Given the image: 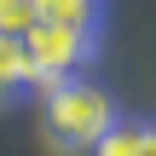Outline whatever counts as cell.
Segmentation results:
<instances>
[{
  "label": "cell",
  "mask_w": 156,
  "mask_h": 156,
  "mask_svg": "<svg viewBox=\"0 0 156 156\" xmlns=\"http://www.w3.org/2000/svg\"><path fill=\"white\" fill-rule=\"evenodd\" d=\"M104 0H35L41 23H64V29H98Z\"/></svg>",
  "instance_id": "3957f363"
},
{
  "label": "cell",
  "mask_w": 156,
  "mask_h": 156,
  "mask_svg": "<svg viewBox=\"0 0 156 156\" xmlns=\"http://www.w3.org/2000/svg\"><path fill=\"white\" fill-rule=\"evenodd\" d=\"M41 17H35V0H0V35H29Z\"/></svg>",
  "instance_id": "8992f818"
},
{
  "label": "cell",
  "mask_w": 156,
  "mask_h": 156,
  "mask_svg": "<svg viewBox=\"0 0 156 156\" xmlns=\"http://www.w3.org/2000/svg\"><path fill=\"white\" fill-rule=\"evenodd\" d=\"M23 52H29V87L52 93L58 81L81 75V64L98 52V29H64V23H35L23 35Z\"/></svg>",
  "instance_id": "7a4b0ae2"
},
{
  "label": "cell",
  "mask_w": 156,
  "mask_h": 156,
  "mask_svg": "<svg viewBox=\"0 0 156 156\" xmlns=\"http://www.w3.org/2000/svg\"><path fill=\"white\" fill-rule=\"evenodd\" d=\"M139 139H145V122L116 116V122L104 127V139L93 145V156H139Z\"/></svg>",
  "instance_id": "277c9868"
},
{
  "label": "cell",
  "mask_w": 156,
  "mask_h": 156,
  "mask_svg": "<svg viewBox=\"0 0 156 156\" xmlns=\"http://www.w3.org/2000/svg\"><path fill=\"white\" fill-rule=\"evenodd\" d=\"M139 156H156V122H145V139H139Z\"/></svg>",
  "instance_id": "52a82bcc"
},
{
  "label": "cell",
  "mask_w": 156,
  "mask_h": 156,
  "mask_svg": "<svg viewBox=\"0 0 156 156\" xmlns=\"http://www.w3.org/2000/svg\"><path fill=\"white\" fill-rule=\"evenodd\" d=\"M12 98H17V93H12V87H0V110H6V104H12Z\"/></svg>",
  "instance_id": "ba28073f"
},
{
  "label": "cell",
  "mask_w": 156,
  "mask_h": 156,
  "mask_svg": "<svg viewBox=\"0 0 156 156\" xmlns=\"http://www.w3.org/2000/svg\"><path fill=\"white\" fill-rule=\"evenodd\" d=\"M0 87H29V52H23V41L17 35H0Z\"/></svg>",
  "instance_id": "5b68a950"
},
{
  "label": "cell",
  "mask_w": 156,
  "mask_h": 156,
  "mask_svg": "<svg viewBox=\"0 0 156 156\" xmlns=\"http://www.w3.org/2000/svg\"><path fill=\"white\" fill-rule=\"evenodd\" d=\"M116 116H122V110H116V98H110L98 81L69 75V81H58V87L46 93L41 127H46V139H52L58 151H93Z\"/></svg>",
  "instance_id": "6da1fadb"
}]
</instances>
